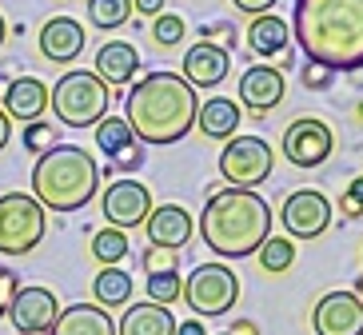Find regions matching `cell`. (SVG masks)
I'll use <instances>...</instances> for the list:
<instances>
[{"mask_svg":"<svg viewBox=\"0 0 363 335\" xmlns=\"http://www.w3.org/2000/svg\"><path fill=\"white\" fill-rule=\"evenodd\" d=\"M228 331H232V335H259V327L252 324V319H235V324L228 327Z\"/></svg>","mask_w":363,"mask_h":335,"instance_id":"ab89813d","label":"cell"},{"mask_svg":"<svg viewBox=\"0 0 363 335\" xmlns=\"http://www.w3.org/2000/svg\"><path fill=\"white\" fill-rule=\"evenodd\" d=\"M116 335H176V315L160 303H132L124 319L116 324Z\"/></svg>","mask_w":363,"mask_h":335,"instance_id":"603a6c76","label":"cell"},{"mask_svg":"<svg viewBox=\"0 0 363 335\" xmlns=\"http://www.w3.org/2000/svg\"><path fill=\"white\" fill-rule=\"evenodd\" d=\"M347 195L363 204V176H355V180H352V188H347Z\"/></svg>","mask_w":363,"mask_h":335,"instance_id":"b9f144b4","label":"cell"},{"mask_svg":"<svg viewBox=\"0 0 363 335\" xmlns=\"http://www.w3.org/2000/svg\"><path fill=\"white\" fill-rule=\"evenodd\" d=\"M240 300V276L224 263H200L184 280V303L196 315H228Z\"/></svg>","mask_w":363,"mask_h":335,"instance_id":"ba28073f","label":"cell"},{"mask_svg":"<svg viewBox=\"0 0 363 335\" xmlns=\"http://www.w3.org/2000/svg\"><path fill=\"white\" fill-rule=\"evenodd\" d=\"M21 140H24V148H28V152L44 156L48 148H56V140H60V136L52 132V124H44V120H36V124H24Z\"/></svg>","mask_w":363,"mask_h":335,"instance_id":"4dcf8cb0","label":"cell"},{"mask_svg":"<svg viewBox=\"0 0 363 335\" xmlns=\"http://www.w3.org/2000/svg\"><path fill=\"white\" fill-rule=\"evenodd\" d=\"M196 128H200L208 140H232L235 128H240V108H235V100H228V96L203 100L200 112H196Z\"/></svg>","mask_w":363,"mask_h":335,"instance_id":"cb8c5ba5","label":"cell"},{"mask_svg":"<svg viewBox=\"0 0 363 335\" xmlns=\"http://www.w3.org/2000/svg\"><path fill=\"white\" fill-rule=\"evenodd\" d=\"M355 300L363 303V276H359V280H355Z\"/></svg>","mask_w":363,"mask_h":335,"instance_id":"7bdbcfd3","label":"cell"},{"mask_svg":"<svg viewBox=\"0 0 363 335\" xmlns=\"http://www.w3.org/2000/svg\"><path fill=\"white\" fill-rule=\"evenodd\" d=\"M240 100L252 116H264L284 100V72L276 64H252L240 76Z\"/></svg>","mask_w":363,"mask_h":335,"instance_id":"e0dca14e","label":"cell"},{"mask_svg":"<svg viewBox=\"0 0 363 335\" xmlns=\"http://www.w3.org/2000/svg\"><path fill=\"white\" fill-rule=\"evenodd\" d=\"M96 148L112 160V172H136L144 160V144L132 136L124 116H104L96 124Z\"/></svg>","mask_w":363,"mask_h":335,"instance_id":"5bb4252c","label":"cell"},{"mask_svg":"<svg viewBox=\"0 0 363 335\" xmlns=\"http://www.w3.org/2000/svg\"><path fill=\"white\" fill-rule=\"evenodd\" d=\"M4 36H9V24H4V16H0V44H4Z\"/></svg>","mask_w":363,"mask_h":335,"instance_id":"ee69618b","label":"cell"},{"mask_svg":"<svg viewBox=\"0 0 363 335\" xmlns=\"http://www.w3.org/2000/svg\"><path fill=\"white\" fill-rule=\"evenodd\" d=\"M228 68H232V56L224 48H212V44H192L184 52V80L192 88H216L224 84Z\"/></svg>","mask_w":363,"mask_h":335,"instance_id":"ffe728a7","label":"cell"},{"mask_svg":"<svg viewBox=\"0 0 363 335\" xmlns=\"http://www.w3.org/2000/svg\"><path fill=\"white\" fill-rule=\"evenodd\" d=\"M196 112H200L196 88L180 72L160 68V72L140 76L136 84H132L124 120H128L132 136L140 144L168 148V144H180L196 128Z\"/></svg>","mask_w":363,"mask_h":335,"instance_id":"7a4b0ae2","label":"cell"},{"mask_svg":"<svg viewBox=\"0 0 363 335\" xmlns=\"http://www.w3.org/2000/svg\"><path fill=\"white\" fill-rule=\"evenodd\" d=\"M84 24L72 21V16H52V21H44L40 28V56L44 60H52V64H72L76 56L84 52Z\"/></svg>","mask_w":363,"mask_h":335,"instance_id":"ac0fdd59","label":"cell"},{"mask_svg":"<svg viewBox=\"0 0 363 335\" xmlns=\"http://www.w3.org/2000/svg\"><path fill=\"white\" fill-rule=\"evenodd\" d=\"M100 208H104L108 227H116V232H132V227H140L144 220L152 216V208H156V204H152L148 184H140V180L124 176V180H112V184L104 188Z\"/></svg>","mask_w":363,"mask_h":335,"instance_id":"8fae6325","label":"cell"},{"mask_svg":"<svg viewBox=\"0 0 363 335\" xmlns=\"http://www.w3.org/2000/svg\"><path fill=\"white\" fill-rule=\"evenodd\" d=\"M48 100H52V88L44 84L40 76H12L4 84V104L0 108L16 124H36L48 112Z\"/></svg>","mask_w":363,"mask_h":335,"instance_id":"9a60e30c","label":"cell"},{"mask_svg":"<svg viewBox=\"0 0 363 335\" xmlns=\"http://www.w3.org/2000/svg\"><path fill=\"white\" fill-rule=\"evenodd\" d=\"M220 335H232V331H220Z\"/></svg>","mask_w":363,"mask_h":335,"instance_id":"bcb514c9","label":"cell"},{"mask_svg":"<svg viewBox=\"0 0 363 335\" xmlns=\"http://www.w3.org/2000/svg\"><path fill=\"white\" fill-rule=\"evenodd\" d=\"M12 140V120L4 116V108H0V152H4V144Z\"/></svg>","mask_w":363,"mask_h":335,"instance_id":"60d3db41","label":"cell"},{"mask_svg":"<svg viewBox=\"0 0 363 335\" xmlns=\"http://www.w3.org/2000/svg\"><path fill=\"white\" fill-rule=\"evenodd\" d=\"M60 315V300L48 288H21L9 307V319L21 335H48Z\"/></svg>","mask_w":363,"mask_h":335,"instance_id":"7c38bea8","label":"cell"},{"mask_svg":"<svg viewBox=\"0 0 363 335\" xmlns=\"http://www.w3.org/2000/svg\"><path fill=\"white\" fill-rule=\"evenodd\" d=\"M291 44V28L288 21H279L276 12H264V16H252L247 24V48L256 56H267V60H276V56L288 52Z\"/></svg>","mask_w":363,"mask_h":335,"instance_id":"7402d4cb","label":"cell"},{"mask_svg":"<svg viewBox=\"0 0 363 335\" xmlns=\"http://www.w3.org/2000/svg\"><path fill=\"white\" fill-rule=\"evenodd\" d=\"M340 212H343L347 220H359V216H363V204H359V200H352V195L343 192V195H340Z\"/></svg>","mask_w":363,"mask_h":335,"instance_id":"74e56055","label":"cell"},{"mask_svg":"<svg viewBox=\"0 0 363 335\" xmlns=\"http://www.w3.org/2000/svg\"><path fill=\"white\" fill-rule=\"evenodd\" d=\"M288 28L311 64L331 72L363 68V0H296Z\"/></svg>","mask_w":363,"mask_h":335,"instance_id":"6da1fadb","label":"cell"},{"mask_svg":"<svg viewBox=\"0 0 363 335\" xmlns=\"http://www.w3.org/2000/svg\"><path fill=\"white\" fill-rule=\"evenodd\" d=\"M200 44H212V48H232L240 44V33H235V24L228 21H212V24H200Z\"/></svg>","mask_w":363,"mask_h":335,"instance_id":"1f68e13d","label":"cell"},{"mask_svg":"<svg viewBox=\"0 0 363 335\" xmlns=\"http://www.w3.org/2000/svg\"><path fill=\"white\" fill-rule=\"evenodd\" d=\"M16 292H21V276L12 268H0V319L9 315L12 300H16Z\"/></svg>","mask_w":363,"mask_h":335,"instance_id":"d6a6232c","label":"cell"},{"mask_svg":"<svg viewBox=\"0 0 363 335\" xmlns=\"http://www.w3.org/2000/svg\"><path fill=\"white\" fill-rule=\"evenodd\" d=\"M256 256H259V268L279 276V271H288L291 263H296V244H291L288 236H267Z\"/></svg>","mask_w":363,"mask_h":335,"instance_id":"83f0119b","label":"cell"},{"mask_svg":"<svg viewBox=\"0 0 363 335\" xmlns=\"http://www.w3.org/2000/svg\"><path fill=\"white\" fill-rule=\"evenodd\" d=\"M140 263H144V271H176V251H164V248H144V256H140Z\"/></svg>","mask_w":363,"mask_h":335,"instance_id":"836d02e7","label":"cell"},{"mask_svg":"<svg viewBox=\"0 0 363 335\" xmlns=\"http://www.w3.org/2000/svg\"><path fill=\"white\" fill-rule=\"evenodd\" d=\"M100 192V168L80 144H56L36 156L33 200L44 212H80Z\"/></svg>","mask_w":363,"mask_h":335,"instance_id":"277c9868","label":"cell"},{"mask_svg":"<svg viewBox=\"0 0 363 335\" xmlns=\"http://www.w3.org/2000/svg\"><path fill=\"white\" fill-rule=\"evenodd\" d=\"M180 295H184L180 271H152V276H148V303L168 307V303H176Z\"/></svg>","mask_w":363,"mask_h":335,"instance_id":"f1b7e54d","label":"cell"},{"mask_svg":"<svg viewBox=\"0 0 363 335\" xmlns=\"http://www.w3.org/2000/svg\"><path fill=\"white\" fill-rule=\"evenodd\" d=\"M48 108L56 112V120L65 128H96L112 108V88L92 68H68L52 84Z\"/></svg>","mask_w":363,"mask_h":335,"instance_id":"5b68a950","label":"cell"},{"mask_svg":"<svg viewBox=\"0 0 363 335\" xmlns=\"http://www.w3.org/2000/svg\"><path fill=\"white\" fill-rule=\"evenodd\" d=\"M279 148H284V160L296 164V168H320L335 152V136L320 116H299L284 128Z\"/></svg>","mask_w":363,"mask_h":335,"instance_id":"30bf717a","label":"cell"},{"mask_svg":"<svg viewBox=\"0 0 363 335\" xmlns=\"http://www.w3.org/2000/svg\"><path fill=\"white\" fill-rule=\"evenodd\" d=\"M48 216L28 192H4L0 195V251L4 256H28L40 248Z\"/></svg>","mask_w":363,"mask_h":335,"instance_id":"8992f818","label":"cell"},{"mask_svg":"<svg viewBox=\"0 0 363 335\" xmlns=\"http://www.w3.org/2000/svg\"><path fill=\"white\" fill-rule=\"evenodd\" d=\"M48 335H116V319L96 303H72L56 315Z\"/></svg>","mask_w":363,"mask_h":335,"instance_id":"44dd1931","label":"cell"},{"mask_svg":"<svg viewBox=\"0 0 363 335\" xmlns=\"http://www.w3.org/2000/svg\"><path fill=\"white\" fill-rule=\"evenodd\" d=\"M184 33H188V24H184L180 12H160V16L152 21V40L160 44V48H176V44H184Z\"/></svg>","mask_w":363,"mask_h":335,"instance_id":"f546056e","label":"cell"},{"mask_svg":"<svg viewBox=\"0 0 363 335\" xmlns=\"http://www.w3.org/2000/svg\"><path fill=\"white\" fill-rule=\"evenodd\" d=\"M88 236H92V244H88L92 260H96L100 268H120V260L128 256V232L100 227V232H88Z\"/></svg>","mask_w":363,"mask_h":335,"instance_id":"484cf974","label":"cell"},{"mask_svg":"<svg viewBox=\"0 0 363 335\" xmlns=\"http://www.w3.org/2000/svg\"><path fill=\"white\" fill-rule=\"evenodd\" d=\"M315 335H363V303L355 292H328L311 312Z\"/></svg>","mask_w":363,"mask_h":335,"instance_id":"4fadbf2b","label":"cell"},{"mask_svg":"<svg viewBox=\"0 0 363 335\" xmlns=\"http://www.w3.org/2000/svg\"><path fill=\"white\" fill-rule=\"evenodd\" d=\"M272 236V204L259 192L220 188L208 195L200 212V239L224 260L256 256L259 244Z\"/></svg>","mask_w":363,"mask_h":335,"instance_id":"3957f363","label":"cell"},{"mask_svg":"<svg viewBox=\"0 0 363 335\" xmlns=\"http://www.w3.org/2000/svg\"><path fill=\"white\" fill-rule=\"evenodd\" d=\"M240 12H252V16H264V12L276 8V0H232Z\"/></svg>","mask_w":363,"mask_h":335,"instance_id":"d590c367","label":"cell"},{"mask_svg":"<svg viewBox=\"0 0 363 335\" xmlns=\"http://www.w3.org/2000/svg\"><path fill=\"white\" fill-rule=\"evenodd\" d=\"M276 168V148L264 136H232L220 152V176L228 180V188H244L256 192Z\"/></svg>","mask_w":363,"mask_h":335,"instance_id":"52a82bcc","label":"cell"},{"mask_svg":"<svg viewBox=\"0 0 363 335\" xmlns=\"http://www.w3.org/2000/svg\"><path fill=\"white\" fill-rule=\"evenodd\" d=\"M84 12H88V24H92V28L112 33V28H120V24H128L132 0H88Z\"/></svg>","mask_w":363,"mask_h":335,"instance_id":"4316f807","label":"cell"},{"mask_svg":"<svg viewBox=\"0 0 363 335\" xmlns=\"http://www.w3.org/2000/svg\"><path fill=\"white\" fill-rule=\"evenodd\" d=\"M359 120H363V104H359Z\"/></svg>","mask_w":363,"mask_h":335,"instance_id":"f6af8a7d","label":"cell"},{"mask_svg":"<svg viewBox=\"0 0 363 335\" xmlns=\"http://www.w3.org/2000/svg\"><path fill=\"white\" fill-rule=\"evenodd\" d=\"M331 68H323V64H303V76H299V80H303V88H311V92H323V88H331Z\"/></svg>","mask_w":363,"mask_h":335,"instance_id":"e575fe53","label":"cell"},{"mask_svg":"<svg viewBox=\"0 0 363 335\" xmlns=\"http://www.w3.org/2000/svg\"><path fill=\"white\" fill-rule=\"evenodd\" d=\"M132 12H144V16L156 21V16L164 12V0H132Z\"/></svg>","mask_w":363,"mask_h":335,"instance_id":"8d00e7d4","label":"cell"},{"mask_svg":"<svg viewBox=\"0 0 363 335\" xmlns=\"http://www.w3.org/2000/svg\"><path fill=\"white\" fill-rule=\"evenodd\" d=\"M148 224V248H164V251H184L188 239L196 236L192 216L184 212V204H156Z\"/></svg>","mask_w":363,"mask_h":335,"instance_id":"2e32d148","label":"cell"},{"mask_svg":"<svg viewBox=\"0 0 363 335\" xmlns=\"http://www.w3.org/2000/svg\"><path fill=\"white\" fill-rule=\"evenodd\" d=\"M331 216H335L331 200L315 188H296L279 208V224H284L288 239H320L331 227Z\"/></svg>","mask_w":363,"mask_h":335,"instance_id":"9c48e42d","label":"cell"},{"mask_svg":"<svg viewBox=\"0 0 363 335\" xmlns=\"http://www.w3.org/2000/svg\"><path fill=\"white\" fill-rule=\"evenodd\" d=\"M92 72H96L108 88H124V84H132V80L140 76V52H136V44H128V40L100 44Z\"/></svg>","mask_w":363,"mask_h":335,"instance_id":"d6986e66","label":"cell"},{"mask_svg":"<svg viewBox=\"0 0 363 335\" xmlns=\"http://www.w3.org/2000/svg\"><path fill=\"white\" fill-rule=\"evenodd\" d=\"M176 335H208V331H203L200 319H184V324H176Z\"/></svg>","mask_w":363,"mask_h":335,"instance_id":"f35d334b","label":"cell"},{"mask_svg":"<svg viewBox=\"0 0 363 335\" xmlns=\"http://www.w3.org/2000/svg\"><path fill=\"white\" fill-rule=\"evenodd\" d=\"M92 300H96V307H104V312H112V307H128L132 276L124 268H100L96 280H92Z\"/></svg>","mask_w":363,"mask_h":335,"instance_id":"d4e9b609","label":"cell"}]
</instances>
